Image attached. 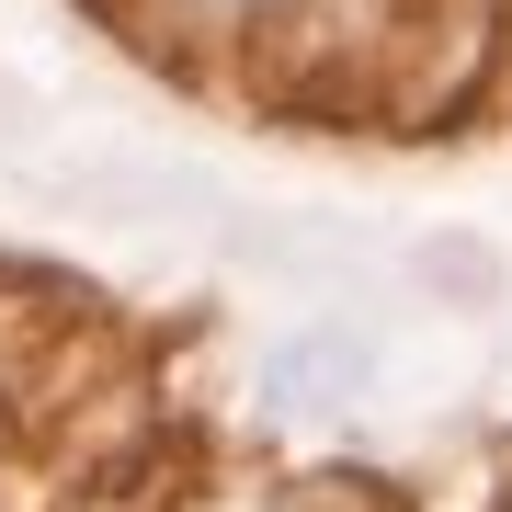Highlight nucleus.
<instances>
[{"label": "nucleus", "mask_w": 512, "mask_h": 512, "mask_svg": "<svg viewBox=\"0 0 512 512\" xmlns=\"http://www.w3.org/2000/svg\"><path fill=\"white\" fill-rule=\"evenodd\" d=\"M353 387H365V342H353V330H308V342L274 353L262 399L274 410H330V399H353Z\"/></svg>", "instance_id": "1"}]
</instances>
